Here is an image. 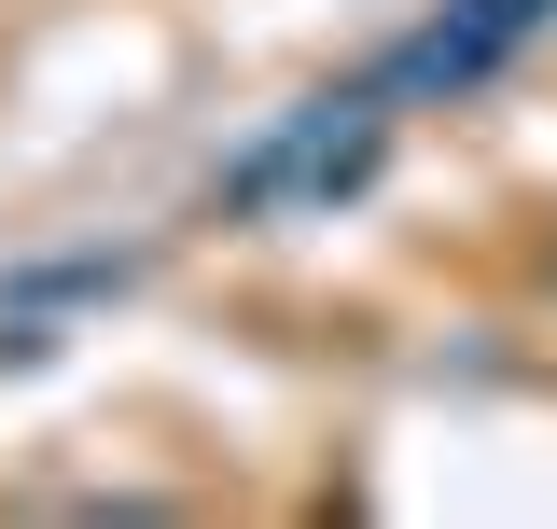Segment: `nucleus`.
Wrapping results in <instances>:
<instances>
[{"label": "nucleus", "mask_w": 557, "mask_h": 529, "mask_svg": "<svg viewBox=\"0 0 557 529\" xmlns=\"http://www.w3.org/2000/svg\"><path fill=\"white\" fill-rule=\"evenodd\" d=\"M530 14H544V0H474V14H460V28H432V42H418V84H432V70H446V84H460V70H487L502 57V42H516V28H530Z\"/></svg>", "instance_id": "f257e3e1"}]
</instances>
